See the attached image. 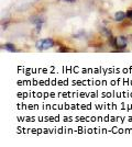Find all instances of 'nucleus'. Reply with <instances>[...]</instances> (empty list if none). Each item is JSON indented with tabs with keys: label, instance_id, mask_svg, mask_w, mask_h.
I'll list each match as a JSON object with an SVG mask.
<instances>
[{
	"label": "nucleus",
	"instance_id": "nucleus-1",
	"mask_svg": "<svg viewBox=\"0 0 132 147\" xmlns=\"http://www.w3.org/2000/svg\"><path fill=\"white\" fill-rule=\"evenodd\" d=\"M54 46V41L47 37V38H43V40H40L35 43V47L39 49V51H46L49 49H52Z\"/></svg>",
	"mask_w": 132,
	"mask_h": 147
},
{
	"label": "nucleus",
	"instance_id": "nucleus-2",
	"mask_svg": "<svg viewBox=\"0 0 132 147\" xmlns=\"http://www.w3.org/2000/svg\"><path fill=\"white\" fill-rule=\"evenodd\" d=\"M128 41L125 36H118L114 38V46L118 49H123L127 47Z\"/></svg>",
	"mask_w": 132,
	"mask_h": 147
},
{
	"label": "nucleus",
	"instance_id": "nucleus-3",
	"mask_svg": "<svg viewBox=\"0 0 132 147\" xmlns=\"http://www.w3.org/2000/svg\"><path fill=\"white\" fill-rule=\"evenodd\" d=\"M126 17H127V13H125L123 11H118V12H116V14H114V20L118 21V22H121V21L125 20Z\"/></svg>",
	"mask_w": 132,
	"mask_h": 147
},
{
	"label": "nucleus",
	"instance_id": "nucleus-4",
	"mask_svg": "<svg viewBox=\"0 0 132 147\" xmlns=\"http://www.w3.org/2000/svg\"><path fill=\"white\" fill-rule=\"evenodd\" d=\"M2 49H6V51H9V52H14V51H16L14 45H13V44H10V43L3 44V45H2Z\"/></svg>",
	"mask_w": 132,
	"mask_h": 147
},
{
	"label": "nucleus",
	"instance_id": "nucleus-5",
	"mask_svg": "<svg viewBox=\"0 0 132 147\" xmlns=\"http://www.w3.org/2000/svg\"><path fill=\"white\" fill-rule=\"evenodd\" d=\"M127 17H128V18H130L132 20V10H129V11L127 12Z\"/></svg>",
	"mask_w": 132,
	"mask_h": 147
},
{
	"label": "nucleus",
	"instance_id": "nucleus-6",
	"mask_svg": "<svg viewBox=\"0 0 132 147\" xmlns=\"http://www.w3.org/2000/svg\"><path fill=\"white\" fill-rule=\"evenodd\" d=\"M66 1H69V2H72V1H74V0H66Z\"/></svg>",
	"mask_w": 132,
	"mask_h": 147
}]
</instances>
